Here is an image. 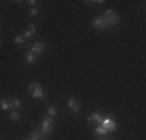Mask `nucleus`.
<instances>
[{
    "label": "nucleus",
    "instance_id": "f257e3e1",
    "mask_svg": "<svg viewBox=\"0 0 146 140\" xmlns=\"http://www.w3.org/2000/svg\"><path fill=\"white\" fill-rule=\"evenodd\" d=\"M103 19L106 20L107 25H118L120 23V14H118L117 11H113V9H107L106 13H104Z\"/></svg>",
    "mask_w": 146,
    "mask_h": 140
},
{
    "label": "nucleus",
    "instance_id": "f03ea898",
    "mask_svg": "<svg viewBox=\"0 0 146 140\" xmlns=\"http://www.w3.org/2000/svg\"><path fill=\"white\" fill-rule=\"evenodd\" d=\"M28 90L31 92V95H33V98H44V89L42 86H40L39 83H31L28 86Z\"/></svg>",
    "mask_w": 146,
    "mask_h": 140
},
{
    "label": "nucleus",
    "instance_id": "7ed1b4c3",
    "mask_svg": "<svg viewBox=\"0 0 146 140\" xmlns=\"http://www.w3.org/2000/svg\"><path fill=\"white\" fill-rule=\"evenodd\" d=\"M101 126H103L104 129H106L107 132H112V131H115V129H117V121L113 120L112 115H107L106 118H103Z\"/></svg>",
    "mask_w": 146,
    "mask_h": 140
},
{
    "label": "nucleus",
    "instance_id": "20e7f679",
    "mask_svg": "<svg viewBox=\"0 0 146 140\" xmlns=\"http://www.w3.org/2000/svg\"><path fill=\"white\" fill-rule=\"evenodd\" d=\"M53 129H54V121H53V118L47 117V118H45V120L42 121V126H40V131H42L45 135H50L51 132H53Z\"/></svg>",
    "mask_w": 146,
    "mask_h": 140
},
{
    "label": "nucleus",
    "instance_id": "39448f33",
    "mask_svg": "<svg viewBox=\"0 0 146 140\" xmlns=\"http://www.w3.org/2000/svg\"><path fill=\"white\" fill-rule=\"evenodd\" d=\"M92 25H93L95 30H98V31H104V30L109 28V25L106 23V20H104L103 17H95V19L92 20Z\"/></svg>",
    "mask_w": 146,
    "mask_h": 140
},
{
    "label": "nucleus",
    "instance_id": "423d86ee",
    "mask_svg": "<svg viewBox=\"0 0 146 140\" xmlns=\"http://www.w3.org/2000/svg\"><path fill=\"white\" fill-rule=\"evenodd\" d=\"M67 107H68V111L78 114V112L81 111V103H79L76 98H68V100H67Z\"/></svg>",
    "mask_w": 146,
    "mask_h": 140
},
{
    "label": "nucleus",
    "instance_id": "0eeeda50",
    "mask_svg": "<svg viewBox=\"0 0 146 140\" xmlns=\"http://www.w3.org/2000/svg\"><path fill=\"white\" fill-rule=\"evenodd\" d=\"M45 50H47V44H44V42H36V44H33L30 47V51H33V53H36V55L44 53Z\"/></svg>",
    "mask_w": 146,
    "mask_h": 140
},
{
    "label": "nucleus",
    "instance_id": "6e6552de",
    "mask_svg": "<svg viewBox=\"0 0 146 140\" xmlns=\"http://www.w3.org/2000/svg\"><path fill=\"white\" fill-rule=\"evenodd\" d=\"M87 120L90 121V123H95V126H96V125H101L103 117H101V114H100V112H92V114L87 117Z\"/></svg>",
    "mask_w": 146,
    "mask_h": 140
},
{
    "label": "nucleus",
    "instance_id": "1a4fd4ad",
    "mask_svg": "<svg viewBox=\"0 0 146 140\" xmlns=\"http://www.w3.org/2000/svg\"><path fill=\"white\" fill-rule=\"evenodd\" d=\"M34 33H36V25H34V23H30V25L25 28V33H23L22 36L25 37V39H31V37L34 36Z\"/></svg>",
    "mask_w": 146,
    "mask_h": 140
},
{
    "label": "nucleus",
    "instance_id": "9d476101",
    "mask_svg": "<svg viewBox=\"0 0 146 140\" xmlns=\"http://www.w3.org/2000/svg\"><path fill=\"white\" fill-rule=\"evenodd\" d=\"M0 109H3V111H11V98H8V97L0 98Z\"/></svg>",
    "mask_w": 146,
    "mask_h": 140
},
{
    "label": "nucleus",
    "instance_id": "9b49d317",
    "mask_svg": "<svg viewBox=\"0 0 146 140\" xmlns=\"http://www.w3.org/2000/svg\"><path fill=\"white\" fill-rule=\"evenodd\" d=\"M45 137H47V135H45L44 132L40 131V129H36V131L31 132L30 140H45Z\"/></svg>",
    "mask_w": 146,
    "mask_h": 140
},
{
    "label": "nucleus",
    "instance_id": "f8f14e48",
    "mask_svg": "<svg viewBox=\"0 0 146 140\" xmlns=\"http://www.w3.org/2000/svg\"><path fill=\"white\" fill-rule=\"evenodd\" d=\"M37 59V55L36 53H33V51H27V55H25V61H27V64H33L34 61Z\"/></svg>",
    "mask_w": 146,
    "mask_h": 140
},
{
    "label": "nucleus",
    "instance_id": "ddd939ff",
    "mask_svg": "<svg viewBox=\"0 0 146 140\" xmlns=\"http://www.w3.org/2000/svg\"><path fill=\"white\" fill-rule=\"evenodd\" d=\"M9 120L11 121H19L20 120V112L17 109H11L9 111Z\"/></svg>",
    "mask_w": 146,
    "mask_h": 140
},
{
    "label": "nucleus",
    "instance_id": "4468645a",
    "mask_svg": "<svg viewBox=\"0 0 146 140\" xmlns=\"http://www.w3.org/2000/svg\"><path fill=\"white\" fill-rule=\"evenodd\" d=\"M95 134H96V135H106L107 131L103 128L101 125H96V126H95Z\"/></svg>",
    "mask_w": 146,
    "mask_h": 140
},
{
    "label": "nucleus",
    "instance_id": "2eb2a0df",
    "mask_svg": "<svg viewBox=\"0 0 146 140\" xmlns=\"http://www.w3.org/2000/svg\"><path fill=\"white\" fill-rule=\"evenodd\" d=\"M20 106H22V101L19 98H11V109H17Z\"/></svg>",
    "mask_w": 146,
    "mask_h": 140
},
{
    "label": "nucleus",
    "instance_id": "dca6fc26",
    "mask_svg": "<svg viewBox=\"0 0 146 140\" xmlns=\"http://www.w3.org/2000/svg\"><path fill=\"white\" fill-rule=\"evenodd\" d=\"M47 115L50 118H53L54 115H56V107H54V106H48L47 107Z\"/></svg>",
    "mask_w": 146,
    "mask_h": 140
},
{
    "label": "nucleus",
    "instance_id": "f3484780",
    "mask_svg": "<svg viewBox=\"0 0 146 140\" xmlns=\"http://www.w3.org/2000/svg\"><path fill=\"white\" fill-rule=\"evenodd\" d=\"M14 42H16L17 45H23V44H25V37H23L22 34H19V36L14 37Z\"/></svg>",
    "mask_w": 146,
    "mask_h": 140
},
{
    "label": "nucleus",
    "instance_id": "a211bd4d",
    "mask_svg": "<svg viewBox=\"0 0 146 140\" xmlns=\"http://www.w3.org/2000/svg\"><path fill=\"white\" fill-rule=\"evenodd\" d=\"M30 14H31L33 17H36L37 14H39V8H37V6H33V8L30 9Z\"/></svg>",
    "mask_w": 146,
    "mask_h": 140
},
{
    "label": "nucleus",
    "instance_id": "6ab92c4d",
    "mask_svg": "<svg viewBox=\"0 0 146 140\" xmlns=\"http://www.w3.org/2000/svg\"><path fill=\"white\" fill-rule=\"evenodd\" d=\"M87 5H103L104 0H95V2H86Z\"/></svg>",
    "mask_w": 146,
    "mask_h": 140
},
{
    "label": "nucleus",
    "instance_id": "aec40b11",
    "mask_svg": "<svg viewBox=\"0 0 146 140\" xmlns=\"http://www.w3.org/2000/svg\"><path fill=\"white\" fill-rule=\"evenodd\" d=\"M25 3H27V5H30V6H36L37 2H36V0H30V2H25Z\"/></svg>",
    "mask_w": 146,
    "mask_h": 140
},
{
    "label": "nucleus",
    "instance_id": "412c9836",
    "mask_svg": "<svg viewBox=\"0 0 146 140\" xmlns=\"http://www.w3.org/2000/svg\"><path fill=\"white\" fill-rule=\"evenodd\" d=\"M101 140H110V139H101Z\"/></svg>",
    "mask_w": 146,
    "mask_h": 140
},
{
    "label": "nucleus",
    "instance_id": "4be33fe9",
    "mask_svg": "<svg viewBox=\"0 0 146 140\" xmlns=\"http://www.w3.org/2000/svg\"><path fill=\"white\" fill-rule=\"evenodd\" d=\"M25 140H30V139H25Z\"/></svg>",
    "mask_w": 146,
    "mask_h": 140
},
{
    "label": "nucleus",
    "instance_id": "5701e85b",
    "mask_svg": "<svg viewBox=\"0 0 146 140\" xmlns=\"http://www.w3.org/2000/svg\"><path fill=\"white\" fill-rule=\"evenodd\" d=\"M0 45H2V42H0Z\"/></svg>",
    "mask_w": 146,
    "mask_h": 140
}]
</instances>
